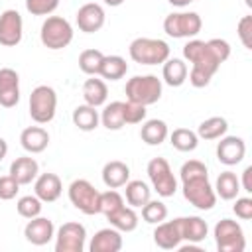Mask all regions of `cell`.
Segmentation results:
<instances>
[{"mask_svg":"<svg viewBox=\"0 0 252 252\" xmlns=\"http://www.w3.org/2000/svg\"><path fill=\"white\" fill-rule=\"evenodd\" d=\"M183 57L191 63V71L187 73L189 83L197 89H203L211 83L220 63L230 57V45L226 39L220 37H213L209 41L189 39L183 45Z\"/></svg>","mask_w":252,"mask_h":252,"instance_id":"cell-1","label":"cell"},{"mask_svg":"<svg viewBox=\"0 0 252 252\" xmlns=\"http://www.w3.org/2000/svg\"><path fill=\"white\" fill-rule=\"evenodd\" d=\"M181 189L183 197L201 211H211L217 205V193L209 181V169L199 159H189L181 165Z\"/></svg>","mask_w":252,"mask_h":252,"instance_id":"cell-2","label":"cell"},{"mask_svg":"<svg viewBox=\"0 0 252 252\" xmlns=\"http://www.w3.org/2000/svg\"><path fill=\"white\" fill-rule=\"evenodd\" d=\"M161 89H163L161 79H158L156 75H136L128 79L124 93H126V100L150 106L161 98Z\"/></svg>","mask_w":252,"mask_h":252,"instance_id":"cell-3","label":"cell"},{"mask_svg":"<svg viewBox=\"0 0 252 252\" xmlns=\"http://www.w3.org/2000/svg\"><path fill=\"white\" fill-rule=\"evenodd\" d=\"M169 45L156 37H136L128 47L132 61L140 65H159L169 59Z\"/></svg>","mask_w":252,"mask_h":252,"instance_id":"cell-4","label":"cell"},{"mask_svg":"<svg viewBox=\"0 0 252 252\" xmlns=\"http://www.w3.org/2000/svg\"><path fill=\"white\" fill-rule=\"evenodd\" d=\"M39 39L47 49H63L73 41V26L61 16H47L41 24Z\"/></svg>","mask_w":252,"mask_h":252,"instance_id":"cell-5","label":"cell"},{"mask_svg":"<svg viewBox=\"0 0 252 252\" xmlns=\"http://www.w3.org/2000/svg\"><path fill=\"white\" fill-rule=\"evenodd\" d=\"M57 110V93L49 85H39L30 94V116L37 124H47L53 120Z\"/></svg>","mask_w":252,"mask_h":252,"instance_id":"cell-6","label":"cell"},{"mask_svg":"<svg viewBox=\"0 0 252 252\" xmlns=\"http://www.w3.org/2000/svg\"><path fill=\"white\" fill-rule=\"evenodd\" d=\"M215 244L219 252H244L246 238L242 226L232 219H222L215 224L213 230Z\"/></svg>","mask_w":252,"mask_h":252,"instance_id":"cell-7","label":"cell"},{"mask_svg":"<svg viewBox=\"0 0 252 252\" xmlns=\"http://www.w3.org/2000/svg\"><path fill=\"white\" fill-rule=\"evenodd\" d=\"M203 28V20L197 12H173L163 20V32L175 39L195 37Z\"/></svg>","mask_w":252,"mask_h":252,"instance_id":"cell-8","label":"cell"},{"mask_svg":"<svg viewBox=\"0 0 252 252\" xmlns=\"http://www.w3.org/2000/svg\"><path fill=\"white\" fill-rule=\"evenodd\" d=\"M148 177L159 197H173L177 191V179L165 158H152L148 163Z\"/></svg>","mask_w":252,"mask_h":252,"instance_id":"cell-9","label":"cell"},{"mask_svg":"<svg viewBox=\"0 0 252 252\" xmlns=\"http://www.w3.org/2000/svg\"><path fill=\"white\" fill-rule=\"evenodd\" d=\"M98 197H100V193L87 179H75L69 185L71 205L85 215H98Z\"/></svg>","mask_w":252,"mask_h":252,"instance_id":"cell-10","label":"cell"},{"mask_svg":"<svg viewBox=\"0 0 252 252\" xmlns=\"http://www.w3.org/2000/svg\"><path fill=\"white\" fill-rule=\"evenodd\" d=\"M87 228L81 222H65L55 234V252H83Z\"/></svg>","mask_w":252,"mask_h":252,"instance_id":"cell-11","label":"cell"},{"mask_svg":"<svg viewBox=\"0 0 252 252\" xmlns=\"http://www.w3.org/2000/svg\"><path fill=\"white\" fill-rule=\"evenodd\" d=\"M24 35V20L18 10H4L0 14V45L14 47L22 41Z\"/></svg>","mask_w":252,"mask_h":252,"instance_id":"cell-12","label":"cell"},{"mask_svg":"<svg viewBox=\"0 0 252 252\" xmlns=\"http://www.w3.org/2000/svg\"><path fill=\"white\" fill-rule=\"evenodd\" d=\"M75 20H77V26H79L81 32H85V33H94V32H98V30L104 26L106 14H104V10H102L100 4H96V2H87V4H83V6L77 10Z\"/></svg>","mask_w":252,"mask_h":252,"instance_id":"cell-13","label":"cell"},{"mask_svg":"<svg viewBox=\"0 0 252 252\" xmlns=\"http://www.w3.org/2000/svg\"><path fill=\"white\" fill-rule=\"evenodd\" d=\"M24 236L33 246H45L55 236V226L47 217H33L28 219V224L24 228Z\"/></svg>","mask_w":252,"mask_h":252,"instance_id":"cell-14","label":"cell"},{"mask_svg":"<svg viewBox=\"0 0 252 252\" xmlns=\"http://www.w3.org/2000/svg\"><path fill=\"white\" fill-rule=\"evenodd\" d=\"M20 102V75L10 69H0V106L14 108Z\"/></svg>","mask_w":252,"mask_h":252,"instance_id":"cell-15","label":"cell"},{"mask_svg":"<svg viewBox=\"0 0 252 252\" xmlns=\"http://www.w3.org/2000/svg\"><path fill=\"white\" fill-rule=\"evenodd\" d=\"M246 156V144L238 136H222L217 146V159L224 165H236Z\"/></svg>","mask_w":252,"mask_h":252,"instance_id":"cell-16","label":"cell"},{"mask_svg":"<svg viewBox=\"0 0 252 252\" xmlns=\"http://www.w3.org/2000/svg\"><path fill=\"white\" fill-rule=\"evenodd\" d=\"M63 193V183L57 173H41L33 181V195L41 203H53L61 197Z\"/></svg>","mask_w":252,"mask_h":252,"instance_id":"cell-17","label":"cell"},{"mask_svg":"<svg viewBox=\"0 0 252 252\" xmlns=\"http://www.w3.org/2000/svg\"><path fill=\"white\" fill-rule=\"evenodd\" d=\"M181 224L179 219L173 220H161L158 222L156 230H154V242L156 246H159L161 250H173L181 244Z\"/></svg>","mask_w":252,"mask_h":252,"instance_id":"cell-18","label":"cell"},{"mask_svg":"<svg viewBox=\"0 0 252 252\" xmlns=\"http://www.w3.org/2000/svg\"><path fill=\"white\" fill-rule=\"evenodd\" d=\"M120 248H122V234L114 226L100 228L98 232H94L89 244L91 252H118Z\"/></svg>","mask_w":252,"mask_h":252,"instance_id":"cell-19","label":"cell"},{"mask_svg":"<svg viewBox=\"0 0 252 252\" xmlns=\"http://www.w3.org/2000/svg\"><path fill=\"white\" fill-rule=\"evenodd\" d=\"M20 144L28 154H41L49 146V134L41 126H28L20 134Z\"/></svg>","mask_w":252,"mask_h":252,"instance_id":"cell-20","label":"cell"},{"mask_svg":"<svg viewBox=\"0 0 252 252\" xmlns=\"http://www.w3.org/2000/svg\"><path fill=\"white\" fill-rule=\"evenodd\" d=\"M39 173V165L33 158L30 156H22V158H16L12 163H10V175L20 183V185H30L32 181H35Z\"/></svg>","mask_w":252,"mask_h":252,"instance_id":"cell-21","label":"cell"},{"mask_svg":"<svg viewBox=\"0 0 252 252\" xmlns=\"http://www.w3.org/2000/svg\"><path fill=\"white\" fill-rule=\"evenodd\" d=\"M130 179V167L120 161V159H112L108 163H104L102 167V183L108 187V189H118V187H124Z\"/></svg>","mask_w":252,"mask_h":252,"instance_id":"cell-22","label":"cell"},{"mask_svg":"<svg viewBox=\"0 0 252 252\" xmlns=\"http://www.w3.org/2000/svg\"><path fill=\"white\" fill-rule=\"evenodd\" d=\"M179 224H181V238L191 244L203 242L209 234V226L201 217H179Z\"/></svg>","mask_w":252,"mask_h":252,"instance_id":"cell-23","label":"cell"},{"mask_svg":"<svg viewBox=\"0 0 252 252\" xmlns=\"http://www.w3.org/2000/svg\"><path fill=\"white\" fill-rule=\"evenodd\" d=\"M83 98H85V104H91L94 108L102 106L108 98V87L102 79H96V75L93 79H87L85 85H83Z\"/></svg>","mask_w":252,"mask_h":252,"instance_id":"cell-24","label":"cell"},{"mask_svg":"<svg viewBox=\"0 0 252 252\" xmlns=\"http://www.w3.org/2000/svg\"><path fill=\"white\" fill-rule=\"evenodd\" d=\"M169 136V130H167V124L159 118H152V120H146L142 124V130H140V138L142 142H146L148 146H159L165 142V138Z\"/></svg>","mask_w":252,"mask_h":252,"instance_id":"cell-25","label":"cell"},{"mask_svg":"<svg viewBox=\"0 0 252 252\" xmlns=\"http://www.w3.org/2000/svg\"><path fill=\"white\" fill-rule=\"evenodd\" d=\"M161 65H163L161 77H163L165 85H169V87H181L187 81V73L189 71H187V65H185L183 59H177V57L165 59Z\"/></svg>","mask_w":252,"mask_h":252,"instance_id":"cell-26","label":"cell"},{"mask_svg":"<svg viewBox=\"0 0 252 252\" xmlns=\"http://www.w3.org/2000/svg\"><path fill=\"white\" fill-rule=\"evenodd\" d=\"M110 226H114L120 232H132L138 226V215L134 211V207H118L116 211H112L110 215H106Z\"/></svg>","mask_w":252,"mask_h":252,"instance_id":"cell-27","label":"cell"},{"mask_svg":"<svg viewBox=\"0 0 252 252\" xmlns=\"http://www.w3.org/2000/svg\"><path fill=\"white\" fill-rule=\"evenodd\" d=\"M128 71V63L124 57L120 55H104L102 57V63H100V69H98V75L106 81H118L126 75Z\"/></svg>","mask_w":252,"mask_h":252,"instance_id":"cell-28","label":"cell"},{"mask_svg":"<svg viewBox=\"0 0 252 252\" xmlns=\"http://www.w3.org/2000/svg\"><path fill=\"white\" fill-rule=\"evenodd\" d=\"M215 193L217 197L224 199V201H232L238 197V191H240V179L236 177V173L232 171H222L219 177H217V183H215Z\"/></svg>","mask_w":252,"mask_h":252,"instance_id":"cell-29","label":"cell"},{"mask_svg":"<svg viewBox=\"0 0 252 252\" xmlns=\"http://www.w3.org/2000/svg\"><path fill=\"white\" fill-rule=\"evenodd\" d=\"M126 189H124V197H126V203L130 205V207H134V209H140L142 205H146L148 201H150V187H148V183L146 181H142V179H134V181H130L128 179V183L124 185Z\"/></svg>","mask_w":252,"mask_h":252,"instance_id":"cell-30","label":"cell"},{"mask_svg":"<svg viewBox=\"0 0 252 252\" xmlns=\"http://www.w3.org/2000/svg\"><path fill=\"white\" fill-rule=\"evenodd\" d=\"M100 122V116L94 106L91 104H79L73 110V124L83 132H93Z\"/></svg>","mask_w":252,"mask_h":252,"instance_id":"cell-31","label":"cell"},{"mask_svg":"<svg viewBox=\"0 0 252 252\" xmlns=\"http://www.w3.org/2000/svg\"><path fill=\"white\" fill-rule=\"evenodd\" d=\"M228 130V122L222 116H211L207 120H203L197 128V136L203 140H219L226 134Z\"/></svg>","mask_w":252,"mask_h":252,"instance_id":"cell-32","label":"cell"},{"mask_svg":"<svg viewBox=\"0 0 252 252\" xmlns=\"http://www.w3.org/2000/svg\"><path fill=\"white\" fill-rule=\"evenodd\" d=\"M169 142L177 152H193L199 146V136L189 128H175L169 134Z\"/></svg>","mask_w":252,"mask_h":252,"instance_id":"cell-33","label":"cell"},{"mask_svg":"<svg viewBox=\"0 0 252 252\" xmlns=\"http://www.w3.org/2000/svg\"><path fill=\"white\" fill-rule=\"evenodd\" d=\"M100 122L106 130H120L126 126L124 122V112H122V100H114L104 106L100 114Z\"/></svg>","mask_w":252,"mask_h":252,"instance_id":"cell-34","label":"cell"},{"mask_svg":"<svg viewBox=\"0 0 252 252\" xmlns=\"http://www.w3.org/2000/svg\"><path fill=\"white\" fill-rule=\"evenodd\" d=\"M102 57H104V53L98 51V49H85L79 55V69L85 75H98Z\"/></svg>","mask_w":252,"mask_h":252,"instance_id":"cell-35","label":"cell"},{"mask_svg":"<svg viewBox=\"0 0 252 252\" xmlns=\"http://www.w3.org/2000/svg\"><path fill=\"white\" fill-rule=\"evenodd\" d=\"M142 209V219L146 220V222H150V224H158V222H161V220H165V217H167V207H165V203H161V201H148L146 205H142L140 207Z\"/></svg>","mask_w":252,"mask_h":252,"instance_id":"cell-36","label":"cell"},{"mask_svg":"<svg viewBox=\"0 0 252 252\" xmlns=\"http://www.w3.org/2000/svg\"><path fill=\"white\" fill-rule=\"evenodd\" d=\"M41 201L35 197V195H24V197H20L18 199V203H16V211H18V215L20 217H24V219H33V217H37V215H41Z\"/></svg>","mask_w":252,"mask_h":252,"instance_id":"cell-37","label":"cell"},{"mask_svg":"<svg viewBox=\"0 0 252 252\" xmlns=\"http://www.w3.org/2000/svg\"><path fill=\"white\" fill-rule=\"evenodd\" d=\"M122 205H124V197L116 189H108V191L100 193V197H98V213H102L104 217Z\"/></svg>","mask_w":252,"mask_h":252,"instance_id":"cell-38","label":"cell"},{"mask_svg":"<svg viewBox=\"0 0 252 252\" xmlns=\"http://www.w3.org/2000/svg\"><path fill=\"white\" fill-rule=\"evenodd\" d=\"M122 112H124V122L126 124H140L146 120V106L132 102V100H122Z\"/></svg>","mask_w":252,"mask_h":252,"instance_id":"cell-39","label":"cell"},{"mask_svg":"<svg viewBox=\"0 0 252 252\" xmlns=\"http://www.w3.org/2000/svg\"><path fill=\"white\" fill-rule=\"evenodd\" d=\"M59 6V0H26V10L32 16H49Z\"/></svg>","mask_w":252,"mask_h":252,"instance_id":"cell-40","label":"cell"},{"mask_svg":"<svg viewBox=\"0 0 252 252\" xmlns=\"http://www.w3.org/2000/svg\"><path fill=\"white\" fill-rule=\"evenodd\" d=\"M236 33L242 41V45L246 49H252V16H242L238 26H236Z\"/></svg>","mask_w":252,"mask_h":252,"instance_id":"cell-41","label":"cell"},{"mask_svg":"<svg viewBox=\"0 0 252 252\" xmlns=\"http://www.w3.org/2000/svg\"><path fill=\"white\" fill-rule=\"evenodd\" d=\"M20 191V183L12 177V175H2L0 177V199L2 201H10L18 195Z\"/></svg>","mask_w":252,"mask_h":252,"instance_id":"cell-42","label":"cell"},{"mask_svg":"<svg viewBox=\"0 0 252 252\" xmlns=\"http://www.w3.org/2000/svg\"><path fill=\"white\" fill-rule=\"evenodd\" d=\"M232 211L238 219L250 220L252 219V199L250 197H236V203H234Z\"/></svg>","mask_w":252,"mask_h":252,"instance_id":"cell-43","label":"cell"},{"mask_svg":"<svg viewBox=\"0 0 252 252\" xmlns=\"http://www.w3.org/2000/svg\"><path fill=\"white\" fill-rule=\"evenodd\" d=\"M240 187H242L246 193H252V165H248V167L242 171V181H240Z\"/></svg>","mask_w":252,"mask_h":252,"instance_id":"cell-44","label":"cell"},{"mask_svg":"<svg viewBox=\"0 0 252 252\" xmlns=\"http://www.w3.org/2000/svg\"><path fill=\"white\" fill-rule=\"evenodd\" d=\"M6 154H8V144L4 138H0V161L6 158Z\"/></svg>","mask_w":252,"mask_h":252,"instance_id":"cell-45","label":"cell"},{"mask_svg":"<svg viewBox=\"0 0 252 252\" xmlns=\"http://www.w3.org/2000/svg\"><path fill=\"white\" fill-rule=\"evenodd\" d=\"M169 4H173V6H177V8H183V6H187L191 0H167Z\"/></svg>","mask_w":252,"mask_h":252,"instance_id":"cell-46","label":"cell"},{"mask_svg":"<svg viewBox=\"0 0 252 252\" xmlns=\"http://www.w3.org/2000/svg\"><path fill=\"white\" fill-rule=\"evenodd\" d=\"M124 0H104V4H108V6H120Z\"/></svg>","mask_w":252,"mask_h":252,"instance_id":"cell-47","label":"cell"},{"mask_svg":"<svg viewBox=\"0 0 252 252\" xmlns=\"http://www.w3.org/2000/svg\"><path fill=\"white\" fill-rule=\"evenodd\" d=\"M246 4H248V6H252V0H246Z\"/></svg>","mask_w":252,"mask_h":252,"instance_id":"cell-48","label":"cell"},{"mask_svg":"<svg viewBox=\"0 0 252 252\" xmlns=\"http://www.w3.org/2000/svg\"><path fill=\"white\" fill-rule=\"evenodd\" d=\"M191 2H195V0H191Z\"/></svg>","mask_w":252,"mask_h":252,"instance_id":"cell-49","label":"cell"}]
</instances>
